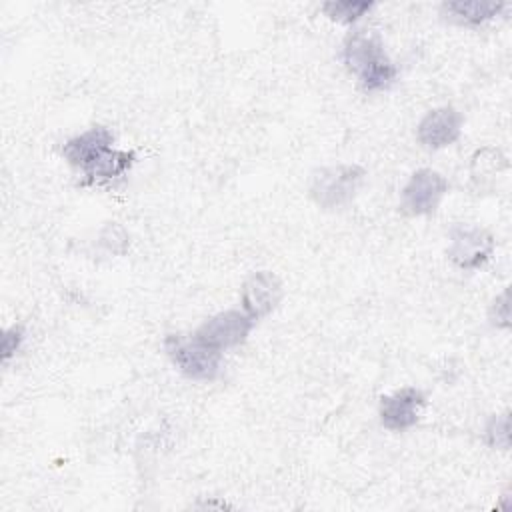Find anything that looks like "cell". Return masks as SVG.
Returning <instances> with one entry per match:
<instances>
[{"label":"cell","instance_id":"1","mask_svg":"<svg viewBox=\"0 0 512 512\" xmlns=\"http://www.w3.org/2000/svg\"><path fill=\"white\" fill-rule=\"evenodd\" d=\"M342 62L364 92H382L398 78V66L386 54L380 36L370 30H352L344 38Z\"/></svg>","mask_w":512,"mask_h":512},{"label":"cell","instance_id":"2","mask_svg":"<svg viewBox=\"0 0 512 512\" xmlns=\"http://www.w3.org/2000/svg\"><path fill=\"white\" fill-rule=\"evenodd\" d=\"M162 346L168 360L188 380L212 382L218 378L222 368V352L210 348L208 344L198 340L194 334H182V332L166 334Z\"/></svg>","mask_w":512,"mask_h":512},{"label":"cell","instance_id":"3","mask_svg":"<svg viewBox=\"0 0 512 512\" xmlns=\"http://www.w3.org/2000/svg\"><path fill=\"white\" fill-rule=\"evenodd\" d=\"M364 176L366 170L358 164L324 166L312 174L308 194L322 210H338L354 200Z\"/></svg>","mask_w":512,"mask_h":512},{"label":"cell","instance_id":"4","mask_svg":"<svg viewBox=\"0 0 512 512\" xmlns=\"http://www.w3.org/2000/svg\"><path fill=\"white\" fill-rule=\"evenodd\" d=\"M448 194V180L432 168H418L400 190V210L418 218L432 214Z\"/></svg>","mask_w":512,"mask_h":512},{"label":"cell","instance_id":"5","mask_svg":"<svg viewBox=\"0 0 512 512\" xmlns=\"http://www.w3.org/2000/svg\"><path fill=\"white\" fill-rule=\"evenodd\" d=\"M254 326L256 320L250 318L244 310L230 308L206 318L192 334L210 348L226 352L244 344Z\"/></svg>","mask_w":512,"mask_h":512},{"label":"cell","instance_id":"6","mask_svg":"<svg viewBox=\"0 0 512 512\" xmlns=\"http://www.w3.org/2000/svg\"><path fill=\"white\" fill-rule=\"evenodd\" d=\"M494 252V236L478 226H454L448 234V260L460 270H480Z\"/></svg>","mask_w":512,"mask_h":512},{"label":"cell","instance_id":"7","mask_svg":"<svg viewBox=\"0 0 512 512\" xmlns=\"http://www.w3.org/2000/svg\"><path fill=\"white\" fill-rule=\"evenodd\" d=\"M426 394L416 386H404L384 394L378 402L380 424L390 432H406L416 426Z\"/></svg>","mask_w":512,"mask_h":512},{"label":"cell","instance_id":"8","mask_svg":"<svg viewBox=\"0 0 512 512\" xmlns=\"http://www.w3.org/2000/svg\"><path fill=\"white\" fill-rule=\"evenodd\" d=\"M282 300V282L270 270L252 272L240 288L242 310L256 322L276 310Z\"/></svg>","mask_w":512,"mask_h":512},{"label":"cell","instance_id":"9","mask_svg":"<svg viewBox=\"0 0 512 512\" xmlns=\"http://www.w3.org/2000/svg\"><path fill=\"white\" fill-rule=\"evenodd\" d=\"M462 126L464 116L454 106H438L422 116L416 126V138L428 150H442L460 138Z\"/></svg>","mask_w":512,"mask_h":512},{"label":"cell","instance_id":"10","mask_svg":"<svg viewBox=\"0 0 512 512\" xmlns=\"http://www.w3.org/2000/svg\"><path fill=\"white\" fill-rule=\"evenodd\" d=\"M110 148H114V134L106 126H92L68 138L62 144L60 154L68 166L84 174Z\"/></svg>","mask_w":512,"mask_h":512},{"label":"cell","instance_id":"11","mask_svg":"<svg viewBox=\"0 0 512 512\" xmlns=\"http://www.w3.org/2000/svg\"><path fill=\"white\" fill-rule=\"evenodd\" d=\"M136 162L134 150H118L110 148L104 152L84 174H82V186H102L108 182H114L122 176H126Z\"/></svg>","mask_w":512,"mask_h":512},{"label":"cell","instance_id":"12","mask_svg":"<svg viewBox=\"0 0 512 512\" xmlns=\"http://www.w3.org/2000/svg\"><path fill=\"white\" fill-rule=\"evenodd\" d=\"M504 8H506V4H500V2L456 0V2H444L442 14L460 26H482V24L490 22L492 18H496Z\"/></svg>","mask_w":512,"mask_h":512},{"label":"cell","instance_id":"13","mask_svg":"<svg viewBox=\"0 0 512 512\" xmlns=\"http://www.w3.org/2000/svg\"><path fill=\"white\" fill-rule=\"evenodd\" d=\"M504 168H506L504 154L492 146H484L476 150L470 160V178L478 190H484L492 186L496 174H500Z\"/></svg>","mask_w":512,"mask_h":512},{"label":"cell","instance_id":"14","mask_svg":"<svg viewBox=\"0 0 512 512\" xmlns=\"http://www.w3.org/2000/svg\"><path fill=\"white\" fill-rule=\"evenodd\" d=\"M374 8V2L368 0H330L320 6L322 14L336 24L352 26L364 18Z\"/></svg>","mask_w":512,"mask_h":512},{"label":"cell","instance_id":"15","mask_svg":"<svg viewBox=\"0 0 512 512\" xmlns=\"http://www.w3.org/2000/svg\"><path fill=\"white\" fill-rule=\"evenodd\" d=\"M484 436L488 446L508 450L510 448V412L494 414L486 424Z\"/></svg>","mask_w":512,"mask_h":512},{"label":"cell","instance_id":"16","mask_svg":"<svg viewBox=\"0 0 512 512\" xmlns=\"http://www.w3.org/2000/svg\"><path fill=\"white\" fill-rule=\"evenodd\" d=\"M98 242L110 254H124L128 244H130L126 230L120 224H116V222H110V224H106L102 228V232L98 236Z\"/></svg>","mask_w":512,"mask_h":512},{"label":"cell","instance_id":"17","mask_svg":"<svg viewBox=\"0 0 512 512\" xmlns=\"http://www.w3.org/2000/svg\"><path fill=\"white\" fill-rule=\"evenodd\" d=\"M26 340V328L22 324H12L2 332V344H0V358L6 364L10 358L16 356V352L22 348Z\"/></svg>","mask_w":512,"mask_h":512},{"label":"cell","instance_id":"18","mask_svg":"<svg viewBox=\"0 0 512 512\" xmlns=\"http://www.w3.org/2000/svg\"><path fill=\"white\" fill-rule=\"evenodd\" d=\"M490 322L496 328H510V300H508V290H502L490 304Z\"/></svg>","mask_w":512,"mask_h":512},{"label":"cell","instance_id":"19","mask_svg":"<svg viewBox=\"0 0 512 512\" xmlns=\"http://www.w3.org/2000/svg\"><path fill=\"white\" fill-rule=\"evenodd\" d=\"M196 506L202 508V510H224V508H232V504H228V502H224V500H204V502H198Z\"/></svg>","mask_w":512,"mask_h":512}]
</instances>
